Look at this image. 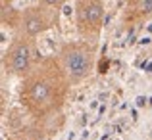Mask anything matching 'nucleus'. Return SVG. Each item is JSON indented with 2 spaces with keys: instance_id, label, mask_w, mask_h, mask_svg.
Instances as JSON below:
<instances>
[{
  "instance_id": "nucleus-4",
  "label": "nucleus",
  "mask_w": 152,
  "mask_h": 140,
  "mask_svg": "<svg viewBox=\"0 0 152 140\" xmlns=\"http://www.w3.org/2000/svg\"><path fill=\"white\" fill-rule=\"evenodd\" d=\"M23 27H25V33L31 35V37H35V35L42 33L45 31V21H42L39 15H29V17L25 19V23H23Z\"/></svg>"
},
{
  "instance_id": "nucleus-8",
  "label": "nucleus",
  "mask_w": 152,
  "mask_h": 140,
  "mask_svg": "<svg viewBox=\"0 0 152 140\" xmlns=\"http://www.w3.org/2000/svg\"><path fill=\"white\" fill-rule=\"evenodd\" d=\"M145 96H139V98H137V106H145Z\"/></svg>"
},
{
  "instance_id": "nucleus-9",
  "label": "nucleus",
  "mask_w": 152,
  "mask_h": 140,
  "mask_svg": "<svg viewBox=\"0 0 152 140\" xmlns=\"http://www.w3.org/2000/svg\"><path fill=\"white\" fill-rule=\"evenodd\" d=\"M64 14L69 15V14H71V8H67V6H66V8H64Z\"/></svg>"
},
{
  "instance_id": "nucleus-6",
  "label": "nucleus",
  "mask_w": 152,
  "mask_h": 140,
  "mask_svg": "<svg viewBox=\"0 0 152 140\" xmlns=\"http://www.w3.org/2000/svg\"><path fill=\"white\" fill-rule=\"evenodd\" d=\"M142 12L145 14H152V0H142Z\"/></svg>"
},
{
  "instance_id": "nucleus-5",
  "label": "nucleus",
  "mask_w": 152,
  "mask_h": 140,
  "mask_svg": "<svg viewBox=\"0 0 152 140\" xmlns=\"http://www.w3.org/2000/svg\"><path fill=\"white\" fill-rule=\"evenodd\" d=\"M48 96H50V86L46 85V83L39 81L31 86V98H33L35 102H45Z\"/></svg>"
},
{
  "instance_id": "nucleus-2",
  "label": "nucleus",
  "mask_w": 152,
  "mask_h": 140,
  "mask_svg": "<svg viewBox=\"0 0 152 140\" xmlns=\"http://www.w3.org/2000/svg\"><path fill=\"white\" fill-rule=\"evenodd\" d=\"M31 63V50L27 44H19L12 52V71L14 73H23L29 69Z\"/></svg>"
},
{
  "instance_id": "nucleus-7",
  "label": "nucleus",
  "mask_w": 152,
  "mask_h": 140,
  "mask_svg": "<svg viewBox=\"0 0 152 140\" xmlns=\"http://www.w3.org/2000/svg\"><path fill=\"white\" fill-rule=\"evenodd\" d=\"M42 2H45L46 6H60V4H62V0H42Z\"/></svg>"
},
{
  "instance_id": "nucleus-1",
  "label": "nucleus",
  "mask_w": 152,
  "mask_h": 140,
  "mask_svg": "<svg viewBox=\"0 0 152 140\" xmlns=\"http://www.w3.org/2000/svg\"><path fill=\"white\" fill-rule=\"evenodd\" d=\"M64 63H66V69H67V73H69V77L73 79V81L83 79L87 73H89V69H91L89 54L83 52V50H77V48L66 52V56H64Z\"/></svg>"
},
{
  "instance_id": "nucleus-3",
  "label": "nucleus",
  "mask_w": 152,
  "mask_h": 140,
  "mask_svg": "<svg viewBox=\"0 0 152 140\" xmlns=\"http://www.w3.org/2000/svg\"><path fill=\"white\" fill-rule=\"evenodd\" d=\"M102 15H104V10H102V4L100 2H93L81 12V19H87L91 25H98L102 21Z\"/></svg>"
}]
</instances>
